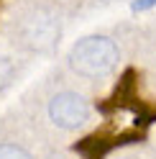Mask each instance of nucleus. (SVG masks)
Returning a JSON list of instances; mask_svg holds the SVG:
<instances>
[{
	"instance_id": "1",
	"label": "nucleus",
	"mask_w": 156,
	"mask_h": 159,
	"mask_svg": "<svg viewBox=\"0 0 156 159\" xmlns=\"http://www.w3.org/2000/svg\"><path fill=\"white\" fill-rule=\"evenodd\" d=\"M69 67L82 77H105L118 67V46L108 36H84L72 46Z\"/></svg>"
},
{
	"instance_id": "2",
	"label": "nucleus",
	"mask_w": 156,
	"mask_h": 159,
	"mask_svg": "<svg viewBox=\"0 0 156 159\" xmlns=\"http://www.w3.org/2000/svg\"><path fill=\"white\" fill-rule=\"evenodd\" d=\"M21 39L28 49L36 52H46L56 44L59 39V21L49 11H33L23 18L21 23Z\"/></svg>"
},
{
	"instance_id": "3",
	"label": "nucleus",
	"mask_w": 156,
	"mask_h": 159,
	"mask_svg": "<svg viewBox=\"0 0 156 159\" xmlns=\"http://www.w3.org/2000/svg\"><path fill=\"white\" fill-rule=\"evenodd\" d=\"M49 116L62 128H80L90 118V105L77 93H59L49 103Z\"/></svg>"
},
{
	"instance_id": "4",
	"label": "nucleus",
	"mask_w": 156,
	"mask_h": 159,
	"mask_svg": "<svg viewBox=\"0 0 156 159\" xmlns=\"http://www.w3.org/2000/svg\"><path fill=\"white\" fill-rule=\"evenodd\" d=\"M143 139V131L133 128V131H118V134H92L74 144V152L82 154V159H105V154L115 146L123 144H136Z\"/></svg>"
},
{
	"instance_id": "5",
	"label": "nucleus",
	"mask_w": 156,
	"mask_h": 159,
	"mask_svg": "<svg viewBox=\"0 0 156 159\" xmlns=\"http://www.w3.org/2000/svg\"><path fill=\"white\" fill-rule=\"evenodd\" d=\"M0 159H31V157L15 144H0Z\"/></svg>"
},
{
	"instance_id": "6",
	"label": "nucleus",
	"mask_w": 156,
	"mask_h": 159,
	"mask_svg": "<svg viewBox=\"0 0 156 159\" xmlns=\"http://www.w3.org/2000/svg\"><path fill=\"white\" fill-rule=\"evenodd\" d=\"M156 5V0H133L131 3V11L133 13H141V11H149V8Z\"/></svg>"
}]
</instances>
